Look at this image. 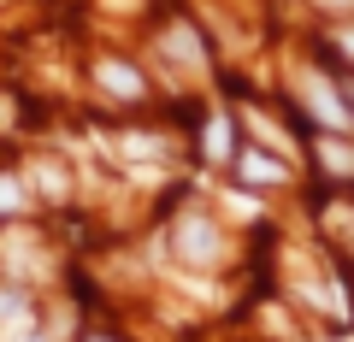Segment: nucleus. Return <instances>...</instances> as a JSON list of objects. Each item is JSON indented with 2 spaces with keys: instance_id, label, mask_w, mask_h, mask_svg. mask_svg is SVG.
Wrapping results in <instances>:
<instances>
[{
  "instance_id": "nucleus-1",
  "label": "nucleus",
  "mask_w": 354,
  "mask_h": 342,
  "mask_svg": "<svg viewBox=\"0 0 354 342\" xmlns=\"http://www.w3.org/2000/svg\"><path fill=\"white\" fill-rule=\"evenodd\" d=\"M171 254H177V260H189V266H218L225 242H218V230L207 225V213H183L177 230H171Z\"/></svg>"
},
{
  "instance_id": "nucleus-2",
  "label": "nucleus",
  "mask_w": 354,
  "mask_h": 342,
  "mask_svg": "<svg viewBox=\"0 0 354 342\" xmlns=\"http://www.w3.org/2000/svg\"><path fill=\"white\" fill-rule=\"evenodd\" d=\"M301 101L313 106V113H319V124H330V130H348V124H354V118H348V106H342V95L330 89L325 77H301Z\"/></svg>"
},
{
  "instance_id": "nucleus-3",
  "label": "nucleus",
  "mask_w": 354,
  "mask_h": 342,
  "mask_svg": "<svg viewBox=\"0 0 354 342\" xmlns=\"http://www.w3.org/2000/svg\"><path fill=\"white\" fill-rule=\"evenodd\" d=\"M165 53H171L177 65H183V71H201V41H195V30L189 24H171V36H165Z\"/></svg>"
},
{
  "instance_id": "nucleus-4",
  "label": "nucleus",
  "mask_w": 354,
  "mask_h": 342,
  "mask_svg": "<svg viewBox=\"0 0 354 342\" xmlns=\"http://www.w3.org/2000/svg\"><path fill=\"white\" fill-rule=\"evenodd\" d=\"M101 83H106L113 95H124V101H136V95H142V77L130 71V65H118V59H106V65H101Z\"/></svg>"
},
{
  "instance_id": "nucleus-5",
  "label": "nucleus",
  "mask_w": 354,
  "mask_h": 342,
  "mask_svg": "<svg viewBox=\"0 0 354 342\" xmlns=\"http://www.w3.org/2000/svg\"><path fill=\"white\" fill-rule=\"evenodd\" d=\"M242 178L248 183H283V165L266 160V153H242Z\"/></svg>"
},
{
  "instance_id": "nucleus-6",
  "label": "nucleus",
  "mask_w": 354,
  "mask_h": 342,
  "mask_svg": "<svg viewBox=\"0 0 354 342\" xmlns=\"http://www.w3.org/2000/svg\"><path fill=\"white\" fill-rule=\"evenodd\" d=\"M18 325H30L24 295H18V289H0V330H18Z\"/></svg>"
},
{
  "instance_id": "nucleus-7",
  "label": "nucleus",
  "mask_w": 354,
  "mask_h": 342,
  "mask_svg": "<svg viewBox=\"0 0 354 342\" xmlns=\"http://www.w3.org/2000/svg\"><path fill=\"white\" fill-rule=\"evenodd\" d=\"M230 153V118H213L207 124V160H225Z\"/></svg>"
},
{
  "instance_id": "nucleus-8",
  "label": "nucleus",
  "mask_w": 354,
  "mask_h": 342,
  "mask_svg": "<svg viewBox=\"0 0 354 342\" xmlns=\"http://www.w3.org/2000/svg\"><path fill=\"white\" fill-rule=\"evenodd\" d=\"M325 165L337 171V178H348V171H354V153L342 148V142H325Z\"/></svg>"
},
{
  "instance_id": "nucleus-9",
  "label": "nucleus",
  "mask_w": 354,
  "mask_h": 342,
  "mask_svg": "<svg viewBox=\"0 0 354 342\" xmlns=\"http://www.w3.org/2000/svg\"><path fill=\"white\" fill-rule=\"evenodd\" d=\"M18 207H24V189L12 178H0V213H18Z\"/></svg>"
},
{
  "instance_id": "nucleus-10",
  "label": "nucleus",
  "mask_w": 354,
  "mask_h": 342,
  "mask_svg": "<svg viewBox=\"0 0 354 342\" xmlns=\"http://www.w3.org/2000/svg\"><path fill=\"white\" fill-rule=\"evenodd\" d=\"M342 48H348V53H354V30H348V36H342Z\"/></svg>"
},
{
  "instance_id": "nucleus-11",
  "label": "nucleus",
  "mask_w": 354,
  "mask_h": 342,
  "mask_svg": "<svg viewBox=\"0 0 354 342\" xmlns=\"http://www.w3.org/2000/svg\"><path fill=\"white\" fill-rule=\"evenodd\" d=\"M6 342H41V336H6Z\"/></svg>"
},
{
  "instance_id": "nucleus-12",
  "label": "nucleus",
  "mask_w": 354,
  "mask_h": 342,
  "mask_svg": "<svg viewBox=\"0 0 354 342\" xmlns=\"http://www.w3.org/2000/svg\"><path fill=\"white\" fill-rule=\"evenodd\" d=\"M88 342H106V336H88Z\"/></svg>"
}]
</instances>
